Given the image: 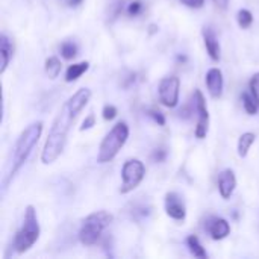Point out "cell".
<instances>
[{"label": "cell", "mask_w": 259, "mask_h": 259, "mask_svg": "<svg viewBox=\"0 0 259 259\" xmlns=\"http://www.w3.org/2000/svg\"><path fill=\"white\" fill-rule=\"evenodd\" d=\"M91 96H93L91 90L83 87V88H79L73 96H70L64 102V105L61 106L58 115L55 117L52 123L46 144L41 152V162L44 165L53 164L62 155L71 124L74 123L77 115L82 112V109L88 105Z\"/></svg>", "instance_id": "6da1fadb"}, {"label": "cell", "mask_w": 259, "mask_h": 259, "mask_svg": "<svg viewBox=\"0 0 259 259\" xmlns=\"http://www.w3.org/2000/svg\"><path fill=\"white\" fill-rule=\"evenodd\" d=\"M42 126H44L42 121H33L17 138L15 146H14V152H12V165H11L8 178L3 182L5 188H8L11 181L17 176V173L26 164V161L30 156L33 147L38 144V141L41 138V134H42Z\"/></svg>", "instance_id": "7a4b0ae2"}, {"label": "cell", "mask_w": 259, "mask_h": 259, "mask_svg": "<svg viewBox=\"0 0 259 259\" xmlns=\"http://www.w3.org/2000/svg\"><path fill=\"white\" fill-rule=\"evenodd\" d=\"M41 234L39 223H38V215L36 209L33 205H27L24 209V219L21 228L17 231L15 238H14V249L18 255L26 253L33 247V244L38 241Z\"/></svg>", "instance_id": "3957f363"}, {"label": "cell", "mask_w": 259, "mask_h": 259, "mask_svg": "<svg viewBox=\"0 0 259 259\" xmlns=\"http://www.w3.org/2000/svg\"><path fill=\"white\" fill-rule=\"evenodd\" d=\"M129 138V126L126 121H118L102 140L97 152V162L106 164L111 162L118 152L124 147Z\"/></svg>", "instance_id": "277c9868"}, {"label": "cell", "mask_w": 259, "mask_h": 259, "mask_svg": "<svg viewBox=\"0 0 259 259\" xmlns=\"http://www.w3.org/2000/svg\"><path fill=\"white\" fill-rule=\"evenodd\" d=\"M114 215L108 211H96L82 220L79 229V241L83 246H94L100 240L103 231L111 226Z\"/></svg>", "instance_id": "5b68a950"}, {"label": "cell", "mask_w": 259, "mask_h": 259, "mask_svg": "<svg viewBox=\"0 0 259 259\" xmlns=\"http://www.w3.org/2000/svg\"><path fill=\"white\" fill-rule=\"evenodd\" d=\"M146 176V165L143 161L132 158L127 159L121 167V194H129L131 191L137 190Z\"/></svg>", "instance_id": "8992f818"}, {"label": "cell", "mask_w": 259, "mask_h": 259, "mask_svg": "<svg viewBox=\"0 0 259 259\" xmlns=\"http://www.w3.org/2000/svg\"><path fill=\"white\" fill-rule=\"evenodd\" d=\"M179 93H181V79L178 76H165L159 80L158 85V96L159 102L167 108H176L179 103Z\"/></svg>", "instance_id": "52a82bcc"}, {"label": "cell", "mask_w": 259, "mask_h": 259, "mask_svg": "<svg viewBox=\"0 0 259 259\" xmlns=\"http://www.w3.org/2000/svg\"><path fill=\"white\" fill-rule=\"evenodd\" d=\"M193 105L194 109L197 112V126H196V138L197 140H203L208 135V129H209V112L206 108V100L205 96L202 94L200 90H196L193 94Z\"/></svg>", "instance_id": "ba28073f"}, {"label": "cell", "mask_w": 259, "mask_h": 259, "mask_svg": "<svg viewBox=\"0 0 259 259\" xmlns=\"http://www.w3.org/2000/svg\"><path fill=\"white\" fill-rule=\"evenodd\" d=\"M165 212L170 219L176 222H184L187 219V206L182 197L171 191L165 194Z\"/></svg>", "instance_id": "9c48e42d"}, {"label": "cell", "mask_w": 259, "mask_h": 259, "mask_svg": "<svg viewBox=\"0 0 259 259\" xmlns=\"http://www.w3.org/2000/svg\"><path fill=\"white\" fill-rule=\"evenodd\" d=\"M205 83H206L208 93L212 99H220L223 96L225 80H223V73L220 68H217V67L209 68L205 76Z\"/></svg>", "instance_id": "30bf717a"}, {"label": "cell", "mask_w": 259, "mask_h": 259, "mask_svg": "<svg viewBox=\"0 0 259 259\" xmlns=\"http://www.w3.org/2000/svg\"><path fill=\"white\" fill-rule=\"evenodd\" d=\"M237 188V176L232 168H226L219 175V193L222 199L229 200Z\"/></svg>", "instance_id": "8fae6325"}, {"label": "cell", "mask_w": 259, "mask_h": 259, "mask_svg": "<svg viewBox=\"0 0 259 259\" xmlns=\"http://www.w3.org/2000/svg\"><path fill=\"white\" fill-rule=\"evenodd\" d=\"M206 231L209 232V235L214 241H222L231 235V225L226 219L211 217L206 225Z\"/></svg>", "instance_id": "7c38bea8"}, {"label": "cell", "mask_w": 259, "mask_h": 259, "mask_svg": "<svg viewBox=\"0 0 259 259\" xmlns=\"http://www.w3.org/2000/svg\"><path fill=\"white\" fill-rule=\"evenodd\" d=\"M202 35H203V42H205V47H206L209 58L214 62H219L222 58V47H220V41L217 39L215 33L211 30V27H205Z\"/></svg>", "instance_id": "4fadbf2b"}, {"label": "cell", "mask_w": 259, "mask_h": 259, "mask_svg": "<svg viewBox=\"0 0 259 259\" xmlns=\"http://www.w3.org/2000/svg\"><path fill=\"white\" fill-rule=\"evenodd\" d=\"M0 55H2V67H0V74H3L11 62V58L14 55V46L11 42V39L2 33L0 35Z\"/></svg>", "instance_id": "5bb4252c"}, {"label": "cell", "mask_w": 259, "mask_h": 259, "mask_svg": "<svg viewBox=\"0 0 259 259\" xmlns=\"http://www.w3.org/2000/svg\"><path fill=\"white\" fill-rule=\"evenodd\" d=\"M90 68V62L88 61H82V62H77V64H71L68 65L67 71H65V82H74L77 80L83 73H87Z\"/></svg>", "instance_id": "9a60e30c"}, {"label": "cell", "mask_w": 259, "mask_h": 259, "mask_svg": "<svg viewBox=\"0 0 259 259\" xmlns=\"http://www.w3.org/2000/svg\"><path fill=\"white\" fill-rule=\"evenodd\" d=\"M256 141V135L253 132H244L240 135L238 138V144H237V150H238V156L240 158H246L249 155V150L252 147V144Z\"/></svg>", "instance_id": "2e32d148"}, {"label": "cell", "mask_w": 259, "mask_h": 259, "mask_svg": "<svg viewBox=\"0 0 259 259\" xmlns=\"http://www.w3.org/2000/svg\"><path fill=\"white\" fill-rule=\"evenodd\" d=\"M44 70H46L49 79L53 80V79H56V77L61 74L62 64H61V61H59L56 56H50V58H47L46 62H44Z\"/></svg>", "instance_id": "e0dca14e"}, {"label": "cell", "mask_w": 259, "mask_h": 259, "mask_svg": "<svg viewBox=\"0 0 259 259\" xmlns=\"http://www.w3.org/2000/svg\"><path fill=\"white\" fill-rule=\"evenodd\" d=\"M187 246H188V249H190L191 255H194L196 258H200V259L208 258V253H206L205 247L202 246L200 240H199L196 235H190V237L187 238Z\"/></svg>", "instance_id": "ac0fdd59"}, {"label": "cell", "mask_w": 259, "mask_h": 259, "mask_svg": "<svg viewBox=\"0 0 259 259\" xmlns=\"http://www.w3.org/2000/svg\"><path fill=\"white\" fill-rule=\"evenodd\" d=\"M241 102H243V108L249 115H256L258 114V102L255 100V97L252 96V93H243L241 94Z\"/></svg>", "instance_id": "d6986e66"}, {"label": "cell", "mask_w": 259, "mask_h": 259, "mask_svg": "<svg viewBox=\"0 0 259 259\" xmlns=\"http://www.w3.org/2000/svg\"><path fill=\"white\" fill-rule=\"evenodd\" d=\"M77 52H79L77 44L73 42V41H65V42L61 44V56L64 59H67V61L74 59L77 56Z\"/></svg>", "instance_id": "ffe728a7"}, {"label": "cell", "mask_w": 259, "mask_h": 259, "mask_svg": "<svg viewBox=\"0 0 259 259\" xmlns=\"http://www.w3.org/2000/svg\"><path fill=\"white\" fill-rule=\"evenodd\" d=\"M237 21L241 29H249L253 23V14L249 9H240L237 14Z\"/></svg>", "instance_id": "44dd1931"}, {"label": "cell", "mask_w": 259, "mask_h": 259, "mask_svg": "<svg viewBox=\"0 0 259 259\" xmlns=\"http://www.w3.org/2000/svg\"><path fill=\"white\" fill-rule=\"evenodd\" d=\"M249 88H250V93H252V96L255 97V100L258 102V105H259V71L258 73H255V74L250 77Z\"/></svg>", "instance_id": "7402d4cb"}, {"label": "cell", "mask_w": 259, "mask_h": 259, "mask_svg": "<svg viewBox=\"0 0 259 259\" xmlns=\"http://www.w3.org/2000/svg\"><path fill=\"white\" fill-rule=\"evenodd\" d=\"M118 114V109L114 106V105H105L103 109H102V117L106 120V121H111L117 117Z\"/></svg>", "instance_id": "603a6c76"}, {"label": "cell", "mask_w": 259, "mask_h": 259, "mask_svg": "<svg viewBox=\"0 0 259 259\" xmlns=\"http://www.w3.org/2000/svg\"><path fill=\"white\" fill-rule=\"evenodd\" d=\"M149 117L158 124V126H165V117L161 111H156V109H150L149 111Z\"/></svg>", "instance_id": "cb8c5ba5"}, {"label": "cell", "mask_w": 259, "mask_h": 259, "mask_svg": "<svg viewBox=\"0 0 259 259\" xmlns=\"http://www.w3.org/2000/svg\"><path fill=\"white\" fill-rule=\"evenodd\" d=\"M93 126H96V117H94V114H90V115H87L85 120L82 121L80 131H82V132H83V131H88V129H91Z\"/></svg>", "instance_id": "d4e9b609"}, {"label": "cell", "mask_w": 259, "mask_h": 259, "mask_svg": "<svg viewBox=\"0 0 259 259\" xmlns=\"http://www.w3.org/2000/svg\"><path fill=\"white\" fill-rule=\"evenodd\" d=\"M141 9H143V5L140 2H132L127 6V14L132 15V17H135V15H138L141 12Z\"/></svg>", "instance_id": "484cf974"}, {"label": "cell", "mask_w": 259, "mask_h": 259, "mask_svg": "<svg viewBox=\"0 0 259 259\" xmlns=\"http://www.w3.org/2000/svg\"><path fill=\"white\" fill-rule=\"evenodd\" d=\"M181 3L191 9H200V8H203L205 0H181Z\"/></svg>", "instance_id": "4316f807"}, {"label": "cell", "mask_w": 259, "mask_h": 259, "mask_svg": "<svg viewBox=\"0 0 259 259\" xmlns=\"http://www.w3.org/2000/svg\"><path fill=\"white\" fill-rule=\"evenodd\" d=\"M165 156H167V152H165V150L156 149V150L153 152V155H152V159H153L155 162H162V161L165 159Z\"/></svg>", "instance_id": "83f0119b"}, {"label": "cell", "mask_w": 259, "mask_h": 259, "mask_svg": "<svg viewBox=\"0 0 259 259\" xmlns=\"http://www.w3.org/2000/svg\"><path fill=\"white\" fill-rule=\"evenodd\" d=\"M212 2H214V5H215L219 9L226 11V9L229 8V2H231V0H212Z\"/></svg>", "instance_id": "f1b7e54d"}, {"label": "cell", "mask_w": 259, "mask_h": 259, "mask_svg": "<svg viewBox=\"0 0 259 259\" xmlns=\"http://www.w3.org/2000/svg\"><path fill=\"white\" fill-rule=\"evenodd\" d=\"M82 2H83V0H70V5H71V6H79Z\"/></svg>", "instance_id": "f546056e"}, {"label": "cell", "mask_w": 259, "mask_h": 259, "mask_svg": "<svg viewBox=\"0 0 259 259\" xmlns=\"http://www.w3.org/2000/svg\"><path fill=\"white\" fill-rule=\"evenodd\" d=\"M178 59L182 61V62H185V61H187V56H178Z\"/></svg>", "instance_id": "4dcf8cb0"}]
</instances>
